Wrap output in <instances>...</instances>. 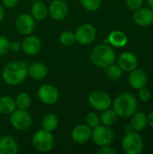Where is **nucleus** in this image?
I'll return each mask as SVG.
<instances>
[{
    "mask_svg": "<svg viewBox=\"0 0 153 154\" xmlns=\"http://www.w3.org/2000/svg\"><path fill=\"white\" fill-rule=\"evenodd\" d=\"M91 133L92 130L87 124L78 125L73 129L71 133V138L75 143L82 144L87 143L91 138Z\"/></svg>",
    "mask_w": 153,
    "mask_h": 154,
    "instance_id": "obj_17",
    "label": "nucleus"
},
{
    "mask_svg": "<svg viewBox=\"0 0 153 154\" xmlns=\"http://www.w3.org/2000/svg\"><path fill=\"white\" fill-rule=\"evenodd\" d=\"M60 42L64 46H71L76 42V36L70 31L63 32L60 36Z\"/></svg>",
    "mask_w": 153,
    "mask_h": 154,
    "instance_id": "obj_28",
    "label": "nucleus"
},
{
    "mask_svg": "<svg viewBox=\"0 0 153 154\" xmlns=\"http://www.w3.org/2000/svg\"><path fill=\"white\" fill-rule=\"evenodd\" d=\"M91 138L97 146L102 147L110 145L114 140V132L109 126L99 125L98 126L93 128Z\"/></svg>",
    "mask_w": 153,
    "mask_h": 154,
    "instance_id": "obj_7",
    "label": "nucleus"
},
{
    "mask_svg": "<svg viewBox=\"0 0 153 154\" xmlns=\"http://www.w3.org/2000/svg\"><path fill=\"white\" fill-rule=\"evenodd\" d=\"M124 133H125V134H127V133L133 132V129L132 125L129 124V125H126L124 126Z\"/></svg>",
    "mask_w": 153,
    "mask_h": 154,
    "instance_id": "obj_38",
    "label": "nucleus"
},
{
    "mask_svg": "<svg viewBox=\"0 0 153 154\" xmlns=\"http://www.w3.org/2000/svg\"><path fill=\"white\" fill-rule=\"evenodd\" d=\"M97 154H116V152L112 148L110 147L109 145H106V146H102L98 151H97Z\"/></svg>",
    "mask_w": 153,
    "mask_h": 154,
    "instance_id": "obj_34",
    "label": "nucleus"
},
{
    "mask_svg": "<svg viewBox=\"0 0 153 154\" xmlns=\"http://www.w3.org/2000/svg\"><path fill=\"white\" fill-rule=\"evenodd\" d=\"M10 42L5 36H0V56L5 55L9 51Z\"/></svg>",
    "mask_w": 153,
    "mask_h": 154,
    "instance_id": "obj_31",
    "label": "nucleus"
},
{
    "mask_svg": "<svg viewBox=\"0 0 153 154\" xmlns=\"http://www.w3.org/2000/svg\"><path fill=\"white\" fill-rule=\"evenodd\" d=\"M147 123L150 126L153 127V112L150 113L149 116H147Z\"/></svg>",
    "mask_w": 153,
    "mask_h": 154,
    "instance_id": "obj_37",
    "label": "nucleus"
},
{
    "mask_svg": "<svg viewBox=\"0 0 153 154\" xmlns=\"http://www.w3.org/2000/svg\"><path fill=\"white\" fill-rule=\"evenodd\" d=\"M118 65L123 71L130 72L137 68V57L131 51H124L118 58Z\"/></svg>",
    "mask_w": 153,
    "mask_h": 154,
    "instance_id": "obj_16",
    "label": "nucleus"
},
{
    "mask_svg": "<svg viewBox=\"0 0 153 154\" xmlns=\"http://www.w3.org/2000/svg\"><path fill=\"white\" fill-rule=\"evenodd\" d=\"M80 4L87 11L95 12L99 9L101 5V0H80Z\"/></svg>",
    "mask_w": 153,
    "mask_h": 154,
    "instance_id": "obj_29",
    "label": "nucleus"
},
{
    "mask_svg": "<svg viewBox=\"0 0 153 154\" xmlns=\"http://www.w3.org/2000/svg\"><path fill=\"white\" fill-rule=\"evenodd\" d=\"M131 123L130 125H132L133 131L140 132L143 130L146 125H148L147 123V116L142 113V112H135L132 116Z\"/></svg>",
    "mask_w": 153,
    "mask_h": 154,
    "instance_id": "obj_22",
    "label": "nucleus"
},
{
    "mask_svg": "<svg viewBox=\"0 0 153 154\" xmlns=\"http://www.w3.org/2000/svg\"><path fill=\"white\" fill-rule=\"evenodd\" d=\"M134 23L142 27H146L153 23V10L148 7H139L133 14Z\"/></svg>",
    "mask_w": 153,
    "mask_h": 154,
    "instance_id": "obj_13",
    "label": "nucleus"
},
{
    "mask_svg": "<svg viewBox=\"0 0 153 154\" xmlns=\"http://www.w3.org/2000/svg\"><path fill=\"white\" fill-rule=\"evenodd\" d=\"M4 17H5V9H4L3 5L0 4V22L3 21Z\"/></svg>",
    "mask_w": 153,
    "mask_h": 154,
    "instance_id": "obj_39",
    "label": "nucleus"
},
{
    "mask_svg": "<svg viewBox=\"0 0 153 154\" xmlns=\"http://www.w3.org/2000/svg\"><path fill=\"white\" fill-rule=\"evenodd\" d=\"M28 75L36 80L43 79L48 74V69L45 64L42 62H33L31 65H28L27 68Z\"/></svg>",
    "mask_w": 153,
    "mask_h": 154,
    "instance_id": "obj_19",
    "label": "nucleus"
},
{
    "mask_svg": "<svg viewBox=\"0 0 153 154\" xmlns=\"http://www.w3.org/2000/svg\"><path fill=\"white\" fill-rule=\"evenodd\" d=\"M90 59L95 66L105 69L115 62V53L109 45L100 44L93 49Z\"/></svg>",
    "mask_w": 153,
    "mask_h": 154,
    "instance_id": "obj_3",
    "label": "nucleus"
},
{
    "mask_svg": "<svg viewBox=\"0 0 153 154\" xmlns=\"http://www.w3.org/2000/svg\"><path fill=\"white\" fill-rule=\"evenodd\" d=\"M88 102L90 106L97 111L106 110L112 106V99L110 96L102 90L93 91L88 97Z\"/></svg>",
    "mask_w": 153,
    "mask_h": 154,
    "instance_id": "obj_8",
    "label": "nucleus"
},
{
    "mask_svg": "<svg viewBox=\"0 0 153 154\" xmlns=\"http://www.w3.org/2000/svg\"><path fill=\"white\" fill-rule=\"evenodd\" d=\"M122 147L126 154H140L144 147L142 137L136 131L127 133L123 138Z\"/></svg>",
    "mask_w": 153,
    "mask_h": 154,
    "instance_id": "obj_5",
    "label": "nucleus"
},
{
    "mask_svg": "<svg viewBox=\"0 0 153 154\" xmlns=\"http://www.w3.org/2000/svg\"><path fill=\"white\" fill-rule=\"evenodd\" d=\"M15 105L16 107L19 109L27 110L31 106V97L27 93H20L17 95L15 98Z\"/></svg>",
    "mask_w": 153,
    "mask_h": 154,
    "instance_id": "obj_27",
    "label": "nucleus"
},
{
    "mask_svg": "<svg viewBox=\"0 0 153 154\" xmlns=\"http://www.w3.org/2000/svg\"><path fill=\"white\" fill-rule=\"evenodd\" d=\"M108 43L116 48L124 47L128 42L127 35L121 31H113L109 33L107 38Z\"/></svg>",
    "mask_w": 153,
    "mask_h": 154,
    "instance_id": "obj_21",
    "label": "nucleus"
},
{
    "mask_svg": "<svg viewBox=\"0 0 153 154\" xmlns=\"http://www.w3.org/2000/svg\"><path fill=\"white\" fill-rule=\"evenodd\" d=\"M19 152V145L12 136H4L0 139V154H16Z\"/></svg>",
    "mask_w": 153,
    "mask_h": 154,
    "instance_id": "obj_18",
    "label": "nucleus"
},
{
    "mask_svg": "<svg viewBox=\"0 0 153 154\" xmlns=\"http://www.w3.org/2000/svg\"><path fill=\"white\" fill-rule=\"evenodd\" d=\"M76 42L81 45H87L93 42L96 37V30L91 23L81 24L75 32Z\"/></svg>",
    "mask_w": 153,
    "mask_h": 154,
    "instance_id": "obj_9",
    "label": "nucleus"
},
{
    "mask_svg": "<svg viewBox=\"0 0 153 154\" xmlns=\"http://www.w3.org/2000/svg\"><path fill=\"white\" fill-rule=\"evenodd\" d=\"M48 14H49L48 8L44 3L41 1H37V0H35L32 3V7H31V14L35 20L42 21L46 19Z\"/></svg>",
    "mask_w": 153,
    "mask_h": 154,
    "instance_id": "obj_20",
    "label": "nucleus"
},
{
    "mask_svg": "<svg viewBox=\"0 0 153 154\" xmlns=\"http://www.w3.org/2000/svg\"><path fill=\"white\" fill-rule=\"evenodd\" d=\"M139 97L142 102H148L151 98V93L147 88H142L139 89Z\"/></svg>",
    "mask_w": 153,
    "mask_h": 154,
    "instance_id": "obj_32",
    "label": "nucleus"
},
{
    "mask_svg": "<svg viewBox=\"0 0 153 154\" xmlns=\"http://www.w3.org/2000/svg\"><path fill=\"white\" fill-rule=\"evenodd\" d=\"M28 62L26 60L9 61L3 69L2 76L4 81L9 86H18L23 82L28 76Z\"/></svg>",
    "mask_w": 153,
    "mask_h": 154,
    "instance_id": "obj_1",
    "label": "nucleus"
},
{
    "mask_svg": "<svg viewBox=\"0 0 153 154\" xmlns=\"http://www.w3.org/2000/svg\"><path fill=\"white\" fill-rule=\"evenodd\" d=\"M38 97L45 105H54L60 98V93L56 87L50 84H44L38 89Z\"/></svg>",
    "mask_w": 153,
    "mask_h": 154,
    "instance_id": "obj_10",
    "label": "nucleus"
},
{
    "mask_svg": "<svg viewBox=\"0 0 153 154\" xmlns=\"http://www.w3.org/2000/svg\"><path fill=\"white\" fill-rule=\"evenodd\" d=\"M23 51L29 56H34L39 53L41 48V42L40 39L36 36L30 35L25 37L21 44Z\"/></svg>",
    "mask_w": 153,
    "mask_h": 154,
    "instance_id": "obj_14",
    "label": "nucleus"
},
{
    "mask_svg": "<svg viewBox=\"0 0 153 154\" xmlns=\"http://www.w3.org/2000/svg\"><path fill=\"white\" fill-rule=\"evenodd\" d=\"M15 28L19 33L23 35H29L35 28V19L30 14H21L15 20Z\"/></svg>",
    "mask_w": 153,
    "mask_h": 154,
    "instance_id": "obj_11",
    "label": "nucleus"
},
{
    "mask_svg": "<svg viewBox=\"0 0 153 154\" xmlns=\"http://www.w3.org/2000/svg\"><path fill=\"white\" fill-rule=\"evenodd\" d=\"M18 3V0H3V4L8 7V8H13Z\"/></svg>",
    "mask_w": 153,
    "mask_h": 154,
    "instance_id": "obj_35",
    "label": "nucleus"
},
{
    "mask_svg": "<svg viewBox=\"0 0 153 154\" xmlns=\"http://www.w3.org/2000/svg\"><path fill=\"white\" fill-rule=\"evenodd\" d=\"M86 123L90 128H95L98 126L101 123L100 117L96 114V113H88L86 116Z\"/></svg>",
    "mask_w": 153,
    "mask_h": 154,
    "instance_id": "obj_30",
    "label": "nucleus"
},
{
    "mask_svg": "<svg viewBox=\"0 0 153 154\" xmlns=\"http://www.w3.org/2000/svg\"><path fill=\"white\" fill-rule=\"evenodd\" d=\"M31 1H35V0H31Z\"/></svg>",
    "mask_w": 153,
    "mask_h": 154,
    "instance_id": "obj_41",
    "label": "nucleus"
},
{
    "mask_svg": "<svg viewBox=\"0 0 153 154\" xmlns=\"http://www.w3.org/2000/svg\"><path fill=\"white\" fill-rule=\"evenodd\" d=\"M128 81L133 88L139 90L146 87L148 83V76L144 70L140 69H134L133 70L130 71Z\"/></svg>",
    "mask_w": 153,
    "mask_h": 154,
    "instance_id": "obj_15",
    "label": "nucleus"
},
{
    "mask_svg": "<svg viewBox=\"0 0 153 154\" xmlns=\"http://www.w3.org/2000/svg\"><path fill=\"white\" fill-rule=\"evenodd\" d=\"M117 118H118V116L115 112V110L108 108V109L103 111V113L100 116V121L104 125L110 127L116 123Z\"/></svg>",
    "mask_w": 153,
    "mask_h": 154,
    "instance_id": "obj_25",
    "label": "nucleus"
},
{
    "mask_svg": "<svg viewBox=\"0 0 153 154\" xmlns=\"http://www.w3.org/2000/svg\"><path fill=\"white\" fill-rule=\"evenodd\" d=\"M32 145L34 149L40 152H49L53 149L54 139L50 132L40 129L32 135Z\"/></svg>",
    "mask_w": 153,
    "mask_h": 154,
    "instance_id": "obj_4",
    "label": "nucleus"
},
{
    "mask_svg": "<svg viewBox=\"0 0 153 154\" xmlns=\"http://www.w3.org/2000/svg\"><path fill=\"white\" fill-rule=\"evenodd\" d=\"M105 72H106V77L111 80H117L123 75V70L119 67V65H116L114 63L105 68Z\"/></svg>",
    "mask_w": 153,
    "mask_h": 154,
    "instance_id": "obj_26",
    "label": "nucleus"
},
{
    "mask_svg": "<svg viewBox=\"0 0 153 154\" xmlns=\"http://www.w3.org/2000/svg\"><path fill=\"white\" fill-rule=\"evenodd\" d=\"M21 49V45L18 42H13L9 43V51H18Z\"/></svg>",
    "mask_w": 153,
    "mask_h": 154,
    "instance_id": "obj_36",
    "label": "nucleus"
},
{
    "mask_svg": "<svg viewBox=\"0 0 153 154\" xmlns=\"http://www.w3.org/2000/svg\"><path fill=\"white\" fill-rule=\"evenodd\" d=\"M48 12L52 19L61 21L68 15L69 6L64 0H52L48 8Z\"/></svg>",
    "mask_w": 153,
    "mask_h": 154,
    "instance_id": "obj_12",
    "label": "nucleus"
},
{
    "mask_svg": "<svg viewBox=\"0 0 153 154\" xmlns=\"http://www.w3.org/2000/svg\"><path fill=\"white\" fill-rule=\"evenodd\" d=\"M59 126V118L57 116L53 114H48L46 115L42 120H41V127L42 129L49 131V132H53L55 131Z\"/></svg>",
    "mask_w": 153,
    "mask_h": 154,
    "instance_id": "obj_24",
    "label": "nucleus"
},
{
    "mask_svg": "<svg viewBox=\"0 0 153 154\" xmlns=\"http://www.w3.org/2000/svg\"><path fill=\"white\" fill-rule=\"evenodd\" d=\"M125 4L129 9L136 10L142 6V5L143 4V0H125Z\"/></svg>",
    "mask_w": 153,
    "mask_h": 154,
    "instance_id": "obj_33",
    "label": "nucleus"
},
{
    "mask_svg": "<svg viewBox=\"0 0 153 154\" xmlns=\"http://www.w3.org/2000/svg\"><path fill=\"white\" fill-rule=\"evenodd\" d=\"M16 108L15 100L9 96L0 97V113L4 115H11Z\"/></svg>",
    "mask_w": 153,
    "mask_h": 154,
    "instance_id": "obj_23",
    "label": "nucleus"
},
{
    "mask_svg": "<svg viewBox=\"0 0 153 154\" xmlns=\"http://www.w3.org/2000/svg\"><path fill=\"white\" fill-rule=\"evenodd\" d=\"M113 104V109L120 117H131L138 107L136 97L130 93H122L115 97Z\"/></svg>",
    "mask_w": 153,
    "mask_h": 154,
    "instance_id": "obj_2",
    "label": "nucleus"
},
{
    "mask_svg": "<svg viewBox=\"0 0 153 154\" xmlns=\"http://www.w3.org/2000/svg\"><path fill=\"white\" fill-rule=\"evenodd\" d=\"M10 123L14 129L18 131H25L31 127L32 118L27 110L15 108L11 114Z\"/></svg>",
    "mask_w": 153,
    "mask_h": 154,
    "instance_id": "obj_6",
    "label": "nucleus"
},
{
    "mask_svg": "<svg viewBox=\"0 0 153 154\" xmlns=\"http://www.w3.org/2000/svg\"><path fill=\"white\" fill-rule=\"evenodd\" d=\"M148 1V5L150 6V8H151L153 10V0H147Z\"/></svg>",
    "mask_w": 153,
    "mask_h": 154,
    "instance_id": "obj_40",
    "label": "nucleus"
}]
</instances>
